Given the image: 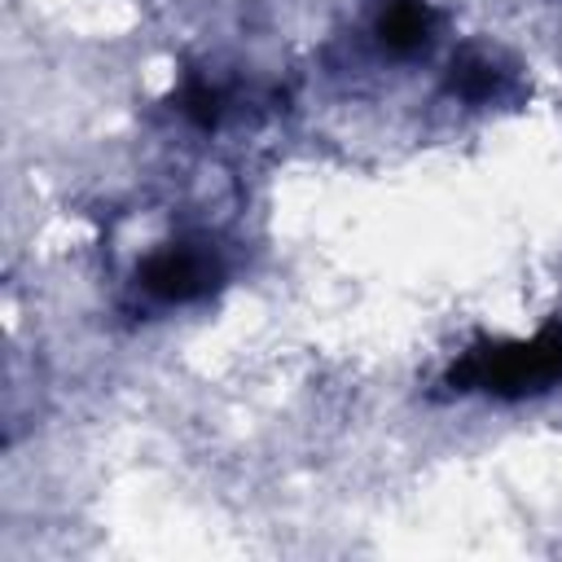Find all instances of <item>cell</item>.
<instances>
[{"label": "cell", "mask_w": 562, "mask_h": 562, "mask_svg": "<svg viewBox=\"0 0 562 562\" xmlns=\"http://www.w3.org/2000/svg\"><path fill=\"white\" fill-rule=\"evenodd\" d=\"M558 382H562V321H549L531 338H479L443 373L448 391L492 395V400L544 395Z\"/></svg>", "instance_id": "cell-1"}, {"label": "cell", "mask_w": 562, "mask_h": 562, "mask_svg": "<svg viewBox=\"0 0 562 562\" xmlns=\"http://www.w3.org/2000/svg\"><path fill=\"white\" fill-rule=\"evenodd\" d=\"M224 281V255L211 237H180L140 259L136 285L154 303H198Z\"/></svg>", "instance_id": "cell-2"}, {"label": "cell", "mask_w": 562, "mask_h": 562, "mask_svg": "<svg viewBox=\"0 0 562 562\" xmlns=\"http://www.w3.org/2000/svg\"><path fill=\"white\" fill-rule=\"evenodd\" d=\"M443 92L465 105H509L522 97V79L505 53L465 44L461 53H452L443 70Z\"/></svg>", "instance_id": "cell-3"}, {"label": "cell", "mask_w": 562, "mask_h": 562, "mask_svg": "<svg viewBox=\"0 0 562 562\" xmlns=\"http://www.w3.org/2000/svg\"><path fill=\"white\" fill-rule=\"evenodd\" d=\"M439 13L426 0H386L373 18V40L391 57H417L435 44Z\"/></svg>", "instance_id": "cell-4"}]
</instances>
